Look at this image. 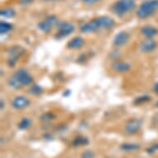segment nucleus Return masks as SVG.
<instances>
[{
	"label": "nucleus",
	"mask_w": 158,
	"mask_h": 158,
	"mask_svg": "<svg viewBox=\"0 0 158 158\" xmlns=\"http://www.w3.org/2000/svg\"><path fill=\"white\" fill-rule=\"evenodd\" d=\"M42 91H43V89L41 86L37 85H33L29 89V93L33 95H37V94H42Z\"/></svg>",
	"instance_id": "5701e85b"
},
{
	"label": "nucleus",
	"mask_w": 158,
	"mask_h": 158,
	"mask_svg": "<svg viewBox=\"0 0 158 158\" xmlns=\"http://www.w3.org/2000/svg\"><path fill=\"white\" fill-rule=\"evenodd\" d=\"M31 124V121L30 118H23L19 122L18 127L19 129L26 130L27 129L28 127H30Z\"/></svg>",
	"instance_id": "6ab92c4d"
},
{
	"label": "nucleus",
	"mask_w": 158,
	"mask_h": 158,
	"mask_svg": "<svg viewBox=\"0 0 158 158\" xmlns=\"http://www.w3.org/2000/svg\"><path fill=\"white\" fill-rule=\"evenodd\" d=\"M158 11V0H145L137 8V16L141 19L148 18Z\"/></svg>",
	"instance_id": "f257e3e1"
},
{
	"label": "nucleus",
	"mask_w": 158,
	"mask_h": 158,
	"mask_svg": "<svg viewBox=\"0 0 158 158\" xmlns=\"http://www.w3.org/2000/svg\"><path fill=\"white\" fill-rule=\"evenodd\" d=\"M121 149L123 151H127V152H129V151H134L137 150V149H139L140 148V146L138 144H136V143H123L122 145L120 146Z\"/></svg>",
	"instance_id": "a211bd4d"
},
{
	"label": "nucleus",
	"mask_w": 158,
	"mask_h": 158,
	"mask_svg": "<svg viewBox=\"0 0 158 158\" xmlns=\"http://www.w3.org/2000/svg\"><path fill=\"white\" fill-rule=\"evenodd\" d=\"M153 91H154L156 94H158V82H156V83L153 85Z\"/></svg>",
	"instance_id": "c756f323"
},
{
	"label": "nucleus",
	"mask_w": 158,
	"mask_h": 158,
	"mask_svg": "<svg viewBox=\"0 0 158 158\" xmlns=\"http://www.w3.org/2000/svg\"><path fill=\"white\" fill-rule=\"evenodd\" d=\"M89 143V140L87 139V137H78L75 138V140L73 141V146L74 147H78V146L85 145Z\"/></svg>",
	"instance_id": "aec40b11"
},
{
	"label": "nucleus",
	"mask_w": 158,
	"mask_h": 158,
	"mask_svg": "<svg viewBox=\"0 0 158 158\" xmlns=\"http://www.w3.org/2000/svg\"><path fill=\"white\" fill-rule=\"evenodd\" d=\"M46 21H47L52 27H54L56 26V25H58V24H59L58 18H57L56 16H55V15L47 16V18H46Z\"/></svg>",
	"instance_id": "b1692460"
},
{
	"label": "nucleus",
	"mask_w": 158,
	"mask_h": 158,
	"mask_svg": "<svg viewBox=\"0 0 158 158\" xmlns=\"http://www.w3.org/2000/svg\"><path fill=\"white\" fill-rule=\"evenodd\" d=\"M136 7L135 0H117L112 5V13L118 17L126 15Z\"/></svg>",
	"instance_id": "f03ea898"
},
{
	"label": "nucleus",
	"mask_w": 158,
	"mask_h": 158,
	"mask_svg": "<svg viewBox=\"0 0 158 158\" xmlns=\"http://www.w3.org/2000/svg\"><path fill=\"white\" fill-rule=\"evenodd\" d=\"M8 85L10 86V87H12L13 89H20L22 87V85L19 84V82H18V81H17L13 76H12V77L8 79Z\"/></svg>",
	"instance_id": "4be33fe9"
},
{
	"label": "nucleus",
	"mask_w": 158,
	"mask_h": 158,
	"mask_svg": "<svg viewBox=\"0 0 158 158\" xmlns=\"http://www.w3.org/2000/svg\"><path fill=\"white\" fill-rule=\"evenodd\" d=\"M23 52L24 49H23L21 47L15 46V47H11L8 52V56H9V58L8 60V65L10 67H13L18 61V59L20 58L22 55L23 54Z\"/></svg>",
	"instance_id": "7ed1b4c3"
},
{
	"label": "nucleus",
	"mask_w": 158,
	"mask_h": 158,
	"mask_svg": "<svg viewBox=\"0 0 158 158\" xmlns=\"http://www.w3.org/2000/svg\"><path fill=\"white\" fill-rule=\"evenodd\" d=\"M13 29V25L7 22H0V32L1 34H7Z\"/></svg>",
	"instance_id": "f3484780"
},
{
	"label": "nucleus",
	"mask_w": 158,
	"mask_h": 158,
	"mask_svg": "<svg viewBox=\"0 0 158 158\" xmlns=\"http://www.w3.org/2000/svg\"><path fill=\"white\" fill-rule=\"evenodd\" d=\"M111 67L115 72L125 73L130 70L131 65L128 63L124 62V61H114L112 64Z\"/></svg>",
	"instance_id": "ddd939ff"
},
{
	"label": "nucleus",
	"mask_w": 158,
	"mask_h": 158,
	"mask_svg": "<svg viewBox=\"0 0 158 158\" xmlns=\"http://www.w3.org/2000/svg\"><path fill=\"white\" fill-rule=\"evenodd\" d=\"M84 3H85L87 5H93L94 3H98L99 1H101V0H81Z\"/></svg>",
	"instance_id": "bb28decb"
},
{
	"label": "nucleus",
	"mask_w": 158,
	"mask_h": 158,
	"mask_svg": "<svg viewBox=\"0 0 158 158\" xmlns=\"http://www.w3.org/2000/svg\"><path fill=\"white\" fill-rule=\"evenodd\" d=\"M98 28V25L94 21V19L92 21H89L88 23H85L83 24L82 26L80 27V30L82 33H90V32H94L96 31Z\"/></svg>",
	"instance_id": "4468645a"
},
{
	"label": "nucleus",
	"mask_w": 158,
	"mask_h": 158,
	"mask_svg": "<svg viewBox=\"0 0 158 158\" xmlns=\"http://www.w3.org/2000/svg\"><path fill=\"white\" fill-rule=\"evenodd\" d=\"M85 44V40L81 36H75L68 42L66 47L68 49L78 50L81 49Z\"/></svg>",
	"instance_id": "f8f14e48"
},
{
	"label": "nucleus",
	"mask_w": 158,
	"mask_h": 158,
	"mask_svg": "<svg viewBox=\"0 0 158 158\" xmlns=\"http://www.w3.org/2000/svg\"><path fill=\"white\" fill-rule=\"evenodd\" d=\"M152 99L149 95H142V96H139V97H137L136 99L134 100V103L136 104H145V103H148Z\"/></svg>",
	"instance_id": "412c9836"
},
{
	"label": "nucleus",
	"mask_w": 158,
	"mask_h": 158,
	"mask_svg": "<svg viewBox=\"0 0 158 158\" xmlns=\"http://www.w3.org/2000/svg\"><path fill=\"white\" fill-rule=\"evenodd\" d=\"M156 150H158V143L153 144V145H152L151 147H149V148L147 149V152H148V154H153Z\"/></svg>",
	"instance_id": "a878e982"
},
{
	"label": "nucleus",
	"mask_w": 158,
	"mask_h": 158,
	"mask_svg": "<svg viewBox=\"0 0 158 158\" xmlns=\"http://www.w3.org/2000/svg\"><path fill=\"white\" fill-rule=\"evenodd\" d=\"M45 1H58V0H45Z\"/></svg>",
	"instance_id": "2f4dec72"
},
{
	"label": "nucleus",
	"mask_w": 158,
	"mask_h": 158,
	"mask_svg": "<svg viewBox=\"0 0 158 158\" xmlns=\"http://www.w3.org/2000/svg\"><path fill=\"white\" fill-rule=\"evenodd\" d=\"M33 0H19V4L22 6H26L32 3Z\"/></svg>",
	"instance_id": "c85d7f7f"
},
{
	"label": "nucleus",
	"mask_w": 158,
	"mask_h": 158,
	"mask_svg": "<svg viewBox=\"0 0 158 158\" xmlns=\"http://www.w3.org/2000/svg\"><path fill=\"white\" fill-rule=\"evenodd\" d=\"M74 31H75L74 24L68 23V22H61L58 24L57 36H58V38L65 37V36H69Z\"/></svg>",
	"instance_id": "39448f33"
},
{
	"label": "nucleus",
	"mask_w": 158,
	"mask_h": 158,
	"mask_svg": "<svg viewBox=\"0 0 158 158\" xmlns=\"http://www.w3.org/2000/svg\"><path fill=\"white\" fill-rule=\"evenodd\" d=\"M15 14L16 12L13 8H4L0 11V15L4 18H12L15 16Z\"/></svg>",
	"instance_id": "2eb2a0df"
},
{
	"label": "nucleus",
	"mask_w": 158,
	"mask_h": 158,
	"mask_svg": "<svg viewBox=\"0 0 158 158\" xmlns=\"http://www.w3.org/2000/svg\"><path fill=\"white\" fill-rule=\"evenodd\" d=\"M139 47H140L141 52L143 53H151L156 49L157 43L156 42V40H154V38H146L142 41Z\"/></svg>",
	"instance_id": "0eeeda50"
},
{
	"label": "nucleus",
	"mask_w": 158,
	"mask_h": 158,
	"mask_svg": "<svg viewBox=\"0 0 158 158\" xmlns=\"http://www.w3.org/2000/svg\"><path fill=\"white\" fill-rule=\"evenodd\" d=\"M141 34L146 38H154L158 35V29L152 25H146L141 28Z\"/></svg>",
	"instance_id": "9b49d317"
},
{
	"label": "nucleus",
	"mask_w": 158,
	"mask_h": 158,
	"mask_svg": "<svg viewBox=\"0 0 158 158\" xmlns=\"http://www.w3.org/2000/svg\"><path fill=\"white\" fill-rule=\"evenodd\" d=\"M16 80L19 82V84L22 86L28 85L32 82V77L26 70L24 69H20L17 70L13 75Z\"/></svg>",
	"instance_id": "20e7f679"
},
{
	"label": "nucleus",
	"mask_w": 158,
	"mask_h": 158,
	"mask_svg": "<svg viewBox=\"0 0 158 158\" xmlns=\"http://www.w3.org/2000/svg\"><path fill=\"white\" fill-rule=\"evenodd\" d=\"M94 21L99 29L111 28L114 25V20L109 16H100V17L94 18Z\"/></svg>",
	"instance_id": "6e6552de"
},
{
	"label": "nucleus",
	"mask_w": 158,
	"mask_h": 158,
	"mask_svg": "<svg viewBox=\"0 0 158 158\" xmlns=\"http://www.w3.org/2000/svg\"><path fill=\"white\" fill-rule=\"evenodd\" d=\"M156 108L158 109V101L156 102Z\"/></svg>",
	"instance_id": "7c9ffc66"
},
{
	"label": "nucleus",
	"mask_w": 158,
	"mask_h": 158,
	"mask_svg": "<svg viewBox=\"0 0 158 158\" xmlns=\"http://www.w3.org/2000/svg\"><path fill=\"white\" fill-rule=\"evenodd\" d=\"M37 27H38L40 31H42V32H44V33H49L52 28V27L46 21V19L43 20V21H41L40 23H38V24H37Z\"/></svg>",
	"instance_id": "dca6fc26"
},
{
	"label": "nucleus",
	"mask_w": 158,
	"mask_h": 158,
	"mask_svg": "<svg viewBox=\"0 0 158 158\" xmlns=\"http://www.w3.org/2000/svg\"><path fill=\"white\" fill-rule=\"evenodd\" d=\"M94 154L92 152L90 151H86L84 153L83 156H82V158H93Z\"/></svg>",
	"instance_id": "cd10ccee"
},
{
	"label": "nucleus",
	"mask_w": 158,
	"mask_h": 158,
	"mask_svg": "<svg viewBox=\"0 0 158 158\" xmlns=\"http://www.w3.org/2000/svg\"><path fill=\"white\" fill-rule=\"evenodd\" d=\"M55 118V115L52 113H45L41 116V120L43 122H47V121H51Z\"/></svg>",
	"instance_id": "393cba45"
},
{
	"label": "nucleus",
	"mask_w": 158,
	"mask_h": 158,
	"mask_svg": "<svg viewBox=\"0 0 158 158\" xmlns=\"http://www.w3.org/2000/svg\"><path fill=\"white\" fill-rule=\"evenodd\" d=\"M130 39L129 33H127V31H121L118 33L116 34L113 40V44L117 47H123L127 44Z\"/></svg>",
	"instance_id": "1a4fd4ad"
},
{
	"label": "nucleus",
	"mask_w": 158,
	"mask_h": 158,
	"mask_svg": "<svg viewBox=\"0 0 158 158\" xmlns=\"http://www.w3.org/2000/svg\"><path fill=\"white\" fill-rule=\"evenodd\" d=\"M142 124H143V122H142L141 119H138V118L131 119L130 121H128V123L125 126V132L129 135L135 134V133H137L140 130Z\"/></svg>",
	"instance_id": "423d86ee"
},
{
	"label": "nucleus",
	"mask_w": 158,
	"mask_h": 158,
	"mask_svg": "<svg viewBox=\"0 0 158 158\" xmlns=\"http://www.w3.org/2000/svg\"><path fill=\"white\" fill-rule=\"evenodd\" d=\"M30 100L25 96L19 95L13 98L12 101V107L15 109H23L29 106Z\"/></svg>",
	"instance_id": "9d476101"
}]
</instances>
